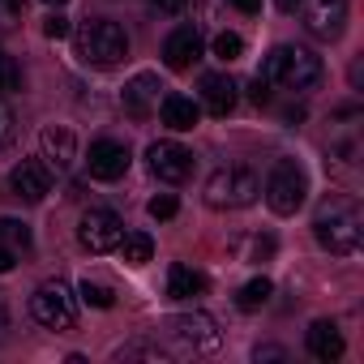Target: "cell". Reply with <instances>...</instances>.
<instances>
[{
	"label": "cell",
	"mask_w": 364,
	"mask_h": 364,
	"mask_svg": "<svg viewBox=\"0 0 364 364\" xmlns=\"http://www.w3.org/2000/svg\"><path fill=\"white\" fill-rule=\"evenodd\" d=\"M270 291H274V283H270L266 274H257V279H249V283L236 291V309H245V313H257L262 304H270Z\"/></svg>",
	"instance_id": "cell-21"
},
{
	"label": "cell",
	"mask_w": 364,
	"mask_h": 364,
	"mask_svg": "<svg viewBox=\"0 0 364 364\" xmlns=\"http://www.w3.org/2000/svg\"><path fill=\"white\" fill-rule=\"evenodd\" d=\"M150 5H154L159 14H180V9L189 5V0H150Z\"/></svg>",
	"instance_id": "cell-34"
},
{
	"label": "cell",
	"mask_w": 364,
	"mask_h": 364,
	"mask_svg": "<svg viewBox=\"0 0 364 364\" xmlns=\"http://www.w3.org/2000/svg\"><path fill=\"white\" fill-rule=\"evenodd\" d=\"M9 326H14L9 321V300H5V291H0V343L9 338Z\"/></svg>",
	"instance_id": "cell-33"
},
{
	"label": "cell",
	"mask_w": 364,
	"mask_h": 364,
	"mask_svg": "<svg viewBox=\"0 0 364 364\" xmlns=\"http://www.w3.org/2000/svg\"><path fill=\"white\" fill-rule=\"evenodd\" d=\"M39 150H43V163H48V167L65 171V167H73V159H77V137H73V129H65V124H48V129L39 133Z\"/></svg>",
	"instance_id": "cell-16"
},
{
	"label": "cell",
	"mask_w": 364,
	"mask_h": 364,
	"mask_svg": "<svg viewBox=\"0 0 364 364\" xmlns=\"http://www.w3.org/2000/svg\"><path fill=\"white\" fill-rule=\"evenodd\" d=\"M14 90H22V69L14 56H0V95H14Z\"/></svg>",
	"instance_id": "cell-25"
},
{
	"label": "cell",
	"mask_w": 364,
	"mask_h": 364,
	"mask_svg": "<svg viewBox=\"0 0 364 364\" xmlns=\"http://www.w3.org/2000/svg\"><path fill=\"white\" fill-rule=\"evenodd\" d=\"M262 77H266L270 86H279V90L309 95V90H317V86H321L326 65H321V56H317V52H309V48L279 43V48H270V56L262 60Z\"/></svg>",
	"instance_id": "cell-1"
},
{
	"label": "cell",
	"mask_w": 364,
	"mask_h": 364,
	"mask_svg": "<svg viewBox=\"0 0 364 364\" xmlns=\"http://www.w3.org/2000/svg\"><path fill=\"white\" fill-rule=\"evenodd\" d=\"M14 266H18V253H14V249H5V245H0V274H9Z\"/></svg>",
	"instance_id": "cell-35"
},
{
	"label": "cell",
	"mask_w": 364,
	"mask_h": 364,
	"mask_svg": "<svg viewBox=\"0 0 364 364\" xmlns=\"http://www.w3.org/2000/svg\"><path fill=\"white\" fill-rule=\"evenodd\" d=\"M236 90H240V86H236L228 73H206V77H202V103H198V107H206L215 120H223V116L236 112V99H240Z\"/></svg>",
	"instance_id": "cell-15"
},
{
	"label": "cell",
	"mask_w": 364,
	"mask_h": 364,
	"mask_svg": "<svg viewBox=\"0 0 364 364\" xmlns=\"http://www.w3.org/2000/svg\"><path fill=\"white\" fill-rule=\"evenodd\" d=\"M26 14V0H0V26H14Z\"/></svg>",
	"instance_id": "cell-30"
},
{
	"label": "cell",
	"mask_w": 364,
	"mask_h": 364,
	"mask_svg": "<svg viewBox=\"0 0 364 364\" xmlns=\"http://www.w3.org/2000/svg\"><path fill=\"white\" fill-rule=\"evenodd\" d=\"M73 52L86 69H116L129 56V35L112 18H86L73 26Z\"/></svg>",
	"instance_id": "cell-2"
},
{
	"label": "cell",
	"mask_w": 364,
	"mask_h": 364,
	"mask_svg": "<svg viewBox=\"0 0 364 364\" xmlns=\"http://www.w3.org/2000/svg\"><path fill=\"white\" fill-rule=\"evenodd\" d=\"M43 35H48V39H69V35H73V22L56 9V14H48V18H43Z\"/></svg>",
	"instance_id": "cell-28"
},
{
	"label": "cell",
	"mask_w": 364,
	"mask_h": 364,
	"mask_svg": "<svg viewBox=\"0 0 364 364\" xmlns=\"http://www.w3.org/2000/svg\"><path fill=\"white\" fill-rule=\"evenodd\" d=\"M31 317L39 326H48V330H73V321H77V296L69 291L65 279H48L31 296Z\"/></svg>",
	"instance_id": "cell-6"
},
{
	"label": "cell",
	"mask_w": 364,
	"mask_h": 364,
	"mask_svg": "<svg viewBox=\"0 0 364 364\" xmlns=\"http://www.w3.org/2000/svg\"><path fill=\"white\" fill-rule=\"evenodd\" d=\"M150 219H159V223H167V219H176V210H180V202L171 198V193H159V198H150Z\"/></svg>",
	"instance_id": "cell-26"
},
{
	"label": "cell",
	"mask_w": 364,
	"mask_h": 364,
	"mask_svg": "<svg viewBox=\"0 0 364 364\" xmlns=\"http://www.w3.org/2000/svg\"><path fill=\"white\" fill-rule=\"evenodd\" d=\"M120 236H124V219L116 210H107V206L86 210L82 223H77V240H82L86 253H112L120 245Z\"/></svg>",
	"instance_id": "cell-9"
},
{
	"label": "cell",
	"mask_w": 364,
	"mask_h": 364,
	"mask_svg": "<svg viewBox=\"0 0 364 364\" xmlns=\"http://www.w3.org/2000/svg\"><path fill=\"white\" fill-rule=\"evenodd\" d=\"M14 133H18V120H14V112H9V103L0 99V150H5L9 141H14Z\"/></svg>",
	"instance_id": "cell-29"
},
{
	"label": "cell",
	"mask_w": 364,
	"mask_h": 364,
	"mask_svg": "<svg viewBox=\"0 0 364 364\" xmlns=\"http://www.w3.org/2000/svg\"><path fill=\"white\" fill-rule=\"evenodd\" d=\"M313 236H317V245H321L326 253H334V257L355 253V249H360V236H364L360 202H351V198L326 202V206L317 210V219H313Z\"/></svg>",
	"instance_id": "cell-3"
},
{
	"label": "cell",
	"mask_w": 364,
	"mask_h": 364,
	"mask_svg": "<svg viewBox=\"0 0 364 364\" xmlns=\"http://www.w3.org/2000/svg\"><path fill=\"white\" fill-rule=\"evenodd\" d=\"M116 360H163V351L150 343H124V347H116Z\"/></svg>",
	"instance_id": "cell-27"
},
{
	"label": "cell",
	"mask_w": 364,
	"mask_h": 364,
	"mask_svg": "<svg viewBox=\"0 0 364 364\" xmlns=\"http://www.w3.org/2000/svg\"><path fill=\"white\" fill-rule=\"evenodd\" d=\"M304 347H309V355L313 360H321V364H330V360H338L343 355V334H338V326L334 321H313L309 326V334H304Z\"/></svg>",
	"instance_id": "cell-18"
},
{
	"label": "cell",
	"mask_w": 364,
	"mask_h": 364,
	"mask_svg": "<svg viewBox=\"0 0 364 364\" xmlns=\"http://www.w3.org/2000/svg\"><path fill=\"white\" fill-rule=\"evenodd\" d=\"M309 202V176L296 159H279L266 176V206L274 215H296Z\"/></svg>",
	"instance_id": "cell-5"
},
{
	"label": "cell",
	"mask_w": 364,
	"mask_h": 364,
	"mask_svg": "<svg viewBox=\"0 0 364 364\" xmlns=\"http://www.w3.org/2000/svg\"><path fill=\"white\" fill-rule=\"evenodd\" d=\"M116 249H120V257H124V266H146V262L154 257V240H150L146 232H124Z\"/></svg>",
	"instance_id": "cell-20"
},
{
	"label": "cell",
	"mask_w": 364,
	"mask_h": 364,
	"mask_svg": "<svg viewBox=\"0 0 364 364\" xmlns=\"http://www.w3.org/2000/svg\"><path fill=\"white\" fill-rule=\"evenodd\" d=\"M257 193H262V180L253 167H219L202 189L210 210H245L257 202Z\"/></svg>",
	"instance_id": "cell-4"
},
{
	"label": "cell",
	"mask_w": 364,
	"mask_h": 364,
	"mask_svg": "<svg viewBox=\"0 0 364 364\" xmlns=\"http://www.w3.org/2000/svg\"><path fill=\"white\" fill-rule=\"evenodd\" d=\"M283 355H287V351H283V347H270V343L253 351V360H283Z\"/></svg>",
	"instance_id": "cell-37"
},
{
	"label": "cell",
	"mask_w": 364,
	"mask_h": 364,
	"mask_svg": "<svg viewBox=\"0 0 364 364\" xmlns=\"http://www.w3.org/2000/svg\"><path fill=\"white\" fill-rule=\"evenodd\" d=\"M9 189H14V198L39 206V202L52 193V167H48L43 159H22V163L9 171Z\"/></svg>",
	"instance_id": "cell-11"
},
{
	"label": "cell",
	"mask_w": 364,
	"mask_h": 364,
	"mask_svg": "<svg viewBox=\"0 0 364 364\" xmlns=\"http://www.w3.org/2000/svg\"><path fill=\"white\" fill-rule=\"evenodd\" d=\"M159 116H163V124H167L171 133H189V129H198L202 107H198L189 95H163V99H159Z\"/></svg>",
	"instance_id": "cell-17"
},
{
	"label": "cell",
	"mask_w": 364,
	"mask_h": 364,
	"mask_svg": "<svg viewBox=\"0 0 364 364\" xmlns=\"http://www.w3.org/2000/svg\"><path fill=\"white\" fill-rule=\"evenodd\" d=\"M270 90H274V86H270V82H266L262 73H257V77L249 82V99H253L257 107H270Z\"/></svg>",
	"instance_id": "cell-32"
},
{
	"label": "cell",
	"mask_w": 364,
	"mask_h": 364,
	"mask_svg": "<svg viewBox=\"0 0 364 364\" xmlns=\"http://www.w3.org/2000/svg\"><path fill=\"white\" fill-rule=\"evenodd\" d=\"M43 5H52V9H65V5H69V0H43Z\"/></svg>",
	"instance_id": "cell-40"
},
{
	"label": "cell",
	"mask_w": 364,
	"mask_h": 364,
	"mask_svg": "<svg viewBox=\"0 0 364 364\" xmlns=\"http://www.w3.org/2000/svg\"><path fill=\"white\" fill-rule=\"evenodd\" d=\"M129 163H133V154H129L124 141H116V137H99V141H90L86 171H90L95 180H120V176L129 171Z\"/></svg>",
	"instance_id": "cell-12"
},
{
	"label": "cell",
	"mask_w": 364,
	"mask_h": 364,
	"mask_svg": "<svg viewBox=\"0 0 364 364\" xmlns=\"http://www.w3.org/2000/svg\"><path fill=\"white\" fill-rule=\"evenodd\" d=\"M77 296H82V304H90V309H112V304H116V291H112L107 283H99V279H82Z\"/></svg>",
	"instance_id": "cell-22"
},
{
	"label": "cell",
	"mask_w": 364,
	"mask_h": 364,
	"mask_svg": "<svg viewBox=\"0 0 364 364\" xmlns=\"http://www.w3.org/2000/svg\"><path fill=\"white\" fill-rule=\"evenodd\" d=\"M232 9H240V14H262V0H228Z\"/></svg>",
	"instance_id": "cell-38"
},
{
	"label": "cell",
	"mask_w": 364,
	"mask_h": 364,
	"mask_svg": "<svg viewBox=\"0 0 364 364\" xmlns=\"http://www.w3.org/2000/svg\"><path fill=\"white\" fill-rule=\"evenodd\" d=\"M274 5H279L283 14H296V9H300V0H274Z\"/></svg>",
	"instance_id": "cell-39"
},
{
	"label": "cell",
	"mask_w": 364,
	"mask_h": 364,
	"mask_svg": "<svg viewBox=\"0 0 364 364\" xmlns=\"http://www.w3.org/2000/svg\"><path fill=\"white\" fill-rule=\"evenodd\" d=\"M159 90H163L159 73H137V77H129L124 90H120V107H124V116H133V120L154 116V112H159V99H163Z\"/></svg>",
	"instance_id": "cell-13"
},
{
	"label": "cell",
	"mask_w": 364,
	"mask_h": 364,
	"mask_svg": "<svg viewBox=\"0 0 364 364\" xmlns=\"http://www.w3.org/2000/svg\"><path fill=\"white\" fill-rule=\"evenodd\" d=\"M146 167L154 180H163V185H185V180L193 176L198 159L189 146H180V141H150L146 150Z\"/></svg>",
	"instance_id": "cell-7"
},
{
	"label": "cell",
	"mask_w": 364,
	"mask_h": 364,
	"mask_svg": "<svg viewBox=\"0 0 364 364\" xmlns=\"http://www.w3.org/2000/svg\"><path fill=\"white\" fill-rule=\"evenodd\" d=\"M270 253H274V236H253V240H249V257H245V262H266Z\"/></svg>",
	"instance_id": "cell-31"
},
{
	"label": "cell",
	"mask_w": 364,
	"mask_h": 364,
	"mask_svg": "<svg viewBox=\"0 0 364 364\" xmlns=\"http://www.w3.org/2000/svg\"><path fill=\"white\" fill-rule=\"evenodd\" d=\"M304 5V31L321 43H334L347 31V0H300Z\"/></svg>",
	"instance_id": "cell-10"
},
{
	"label": "cell",
	"mask_w": 364,
	"mask_h": 364,
	"mask_svg": "<svg viewBox=\"0 0 364 364\" xmlns=\"http://www.w3.org/2000/svg\"><path fill=\"white\" fill-rule=\"evenodd\" d=\"M202 60V35L193 26H176L167 39H163V65L176 69V73H185Z\"/></svg>",
	"instance_id": "cell-14"
},
{
	"label": "cell",
	"mask_w": 364,
	"mask_h": 364,
	"mask_svg": "<svg viewBox=\"0 0 364 364\" xmlns=\"http://www.w3.org/2000/svg\"><path fill=\"white\" fill-rule=\"evenodd\" d=\"M0 245L14 249V253H26L31 249V228L18 223V219H0Z\"/></svg>",
	"instance_id": "cell-23"
},
{
	"label": "cell",
	"mask_w": 364,
	"mask_h": 364,
	"mask_svg": "<svg viewBox=\"0 0 364 364\" xmlns=\"http://www.w3.org/2000/svg\"><path fill=\"white\" fill-rule=\"evenodd\" d=\"M300 120H304V107H300V103H296V107H283V124H287V129H296Z\"/></svg>",
	"instance_id": "cell-36"
},
{
	"label": "cell",
	"mask_w": 364,
	"mask_h": 364,
	"mask_svg": "<svg viewBox=\"0 0 364 364\" xmlns=\"http://www.w3.org/2000/svg\"><path fill=\"white\" fill-rule=\"evenodd\" d=\"M206 291V274L202 270H193V266H171L167 270V296L171 300H193V296H202Z\"/></svg>",
	"instance_id": "cell-19"
},
{
	"label": "cell",
	"mask_w": 364,
	"mask_h": 364,
	"mask_svg": "<svg viewBox=\"0 0 364 364\" xmlns=\"http://www.w3.org/2000/svg\"><path fill=\"white\" fill-rule=\"evenodd\" d=\"M167 334H171L180 347H185V351H193V355L219 351V343H223L219 321H215L210 313H180V317L167 321Z\"/></svg>",
	"instance_id": "cell-8"
},
{
	"label": "cell",
	"mask_w": 364,
	"mask_h": 364,
	"mask_svg": "<svg viewBox=\"0 0 364 364\" xmlns=\"http://www.w3.org/2000/svg\"><path fill=\"white\" fill-rule=\"evenodd\" d=\"M215 56H219L223 65H232V60H240V56H245V39H240V35H232V31H223V35H215Z\"/></svg>",
	"instance_id": "cell-24"
}]
</instances>
